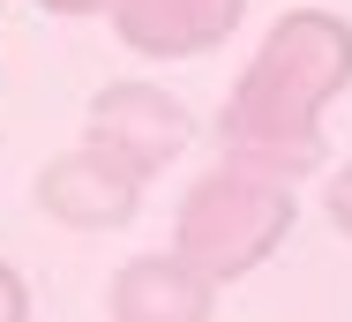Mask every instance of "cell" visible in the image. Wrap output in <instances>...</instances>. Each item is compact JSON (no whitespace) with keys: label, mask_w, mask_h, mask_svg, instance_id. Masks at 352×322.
Returning a JSON list of instances; mask_svg holds the SVG:
<instances>
[{"label":"cell","mask_w":352,"mask_h":322,"mask_svg":"<svg viewBox=\"0 0 352 322\" xmlns=\"http://www.w3.org/2000/svg\"><path fill=\"white\" fill-rule=\"evenodd\" d=\"M150 180H135L120 158H105L98 142H75L60 158H45L38 165V210L53 217V225H68V233H113V225H128L135 217V202Z\"/></svg>","instance_id":"obj_4"},{"label":"cell","mask_w":352,"mask_h":322,"mask_svg":"<svg viewBox=\"0 0 352 322\" xmlns=\"http://www.w3.org/2000/svg\"><path fill=\"white\" fill-rule=\"evenodd\" d=\"M38 8H45V15H105L113 0H38Z\"/></svg>","instance_id":"obj_9"},{"label":"cell","mask_w":352,"mask_h":322,"mask_svg":"<svg viewBox=\"0 0 352 322\" xmlns=\"http://www.w3.org/2000/svg\"><path fill=\"white\" fill-rule=\"evenodd\" d=\"M82 142H98L105 158H120L135 180H157L188 150V113L157 83H105L90 98V113H82Z\"/></svg>","instance_id":"obj_3"},{"label":"cell","mask_w":352,"mask_h":322,"mask_svg":"<svg viewBox=\"0 0 352 322\" xmlns=\"http://www.w3.org/2000/svg\"><path fill=\"white\" fill-rule=\"evenodd\" d=\"M0 322H30V285L15 262H0Z\"/></svg>","instance_id":"obj_8"},{"label":"cell","mask_w":352,"mask_h":322,"mask_svg":"<svg viewBox=\"0 0 352 322\" xmlns=\"http://www.w3.org/2000/svg\"><path fill=\"white\" fill-rule=\"evenodd\" d=\"M248 0H113L105 23L120 30V45L142 61H203L240 30Z\"/></svg>","instance_id":"obj_5"},{"label":"cell","mask_w":352,"mask_h":322,"mask_svg":"<svg viewBox=\"0 0 352 322\" xmlns=\"http://www.w3.org/2000/svg\"><path fill=\"white\" fill-rule=\"evenodd\" d=\"M292 217H300V195H292V180L263 173V165H240V158H225V165H210L195 188L180 195L173 248L195 262L203 277L232 285V277L263 270V262L285 248Z\"/></svg>","instance_id":"obj_2"},{"label":"cell","mask_w":352,"mask_h":322,"mask_svg":"<svg viewBox=\"0 0 352 322\" xmlns=\"http://www.w3.org/2000/svg\"><path fill=\"white\" fill-rule=\"evenodd\" d=\"M322 210H330V225L352 240V165H338V173H330V188H322Z\"/></svg>","instance_id":"obj_7"},{"label":"cell","mask_w":352,"mask_h":322,"mask_svg":"<svg viewBox=\"0 0 352 322\" xmlns=\"http://www.w3.org/2000/svg\"><path fill=\"white\" fill-rule=\"evenodd\" d=\"M217 315V277H203L180 248L135 255L105 285V322H210Z\"/></svg>","instance_id":"obj_6"},{"label":"cell","mask_w":352,"mask_h":322,"mask_svg":"<svg viewBox=\"0 0 352 322\" xmlns=\"http://www.w3.org/2000/svg\"><path fill=\"white\" fill-rule=\"evenodd\" d=\"M345 90H352V23L338 8H292L270 23L255 61L225 90L217 142L240 165L300 180L322 165V120Z\"/></svg>","instance_id":"obj_1"}]
</instances>
